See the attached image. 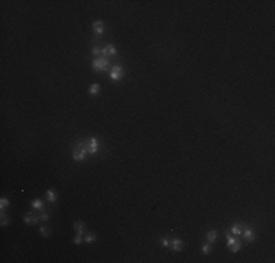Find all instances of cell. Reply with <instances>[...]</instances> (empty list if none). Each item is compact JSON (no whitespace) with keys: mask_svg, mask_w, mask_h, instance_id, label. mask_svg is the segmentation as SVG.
<instances>
[{"mask_svg":"<svg viewBox=\"0 0 275 263\" xmlns=\"http://www.w3.org/2000/svg\"><path fill=\"white\" fill-rule=\"evenodd\" d=\"M40 232H41L43 237H48V228H47V227H41V228H40Z\"/></svg>","mask_w":275,"mask_h":263,"instance_id":"7402d4cb","label":"cell"},{"mask_svg":"<svg viewBox=\"0 0 275 263\" xmlns=\"http://www.w3.org/2000/svg\"><path fill=\"white\" fill-rule=\"evenodd\" d=\"M73 243H75V244H81V243H82V235H81V234H76V237L73 238Z\"/></svg>","mask_w":275,"mask_h":263,"instance_id":"603a6c76","label":"cell"},{"mask_svg":"<svg viewBox=\"0 0 275 263\" xmlns=\"http://www.w3.org/2000/svg\"><path fill=\"white\" fill-rule=\"evenodd\" d=\"M110 77L113 80H120L121 77H123V67H121V66H114V67H111Z\"/></svg>","mask_w":275,"mask_h":263,"instance_id":"3957f363","label":"cell"},{"mask_svg":"<svg viewBox=\"0 0 275 263\" xmlns=\"http://www.w3.org/2000/svg\"><path fill=\"white\" fill-rule=\"evenodd\" d=\"M47 199H48V202H56L57 200V195H56V192L53 189L47 190Z\"/></svg>","mask_w":275,"mask_h":263,"instance_id":"5bb4252c","label":"cell"},{"mask_svg":"<svg viewBox=\"0 0 275 263\" xmlns=\"http://www.w3.org/2000/svg\"><path fill=\"white\" fill-rule=\"evenodd\" d=\"M211 252H212L211 243H206V244H203V246H202V253H203V254H209Z\"/></svg>","mask_w":275,"mask_h":263,"instance_id":"ffe728a7","label":"cell"},{"mask_svg":"<svg viewBox=\"0 0 275 263\" xmlns=\"http://www.w3.org/2000/svg\"><path fill=\"white\" fill-rule=\"evenodd\" d=\"M88 153V141L87 143L84 142H78V145L73 148V153H72V158L75 161H84L85 156Z\"/></svg>","mask_w":275,"mask_h":263,"instance_id":"6da1fadb","label":"cell"},{"mask_svg":"<svg viewBox=\"0 0 275 263\" xmlns=\"http://www.w3.org/2000/svg\"><path fill=\"white\" fill-rule=\"evenodd\" d=\"M91 50H92V54L97 56V57H99V56H101V51H102V47H99V45H94Z\"/></svg>","mask_w":275,"mask_h":263,"instance_id":"ac0fdd59","label":"cell"},{"mask_svg":"<svg viewBox=\"0 0 275 263\" xmlns=\"http://www.w3.org/2000/svg\"><path fill=\"white\" fill-rule=\"evenodd\" d=\"M92 28H94V31H95L97 35H102L104 31H105V25H104L102 21H95L92 23Z\"/></svg>","mask_w":275,"mask_h":263,"instance_id":"5b68a950","label":"cell"},{"mask_svg":"<svg viewBox=\"0 0 275 263\" xmlns=\"http://www.w3.org/2000/svg\"><path fill=\"white\" fill-rule=\"evenodd\" d=\"M48 218H50V216H48V213H41V215H40V219H41V221H48Z\"/></svg>","mask_w":275,"mask_h":263,"instance_id":"cb8c5ba5","label":"cell"},{"mask_svg":"<svg viewBox=\"0 0 275 263\" xmlns=\"http://www.w3.org/2000/svg\"><path fill=\"white\" fill-rule=\"evenodd\" d=\"M170 246H171V249H173L174 252H182L185 243H183V240H180V238H174V240L170 241Z\"/></svg>","mask_w":275,"mask_h":263,"instance_id":"52a82bcc","label":"cell"},{"mask_svg":"<svg viewBox=\"0 0 275 263\" xmlns=\"http://www.w3.org/2000/svg\"><path fill=\"white\" fill-rule=\"evenodd\" d=\"M243 225H244V224H240V222H237V224H234V227H233V228H231V234H234V235H242Z\"/></svg>","mask_w":275,"mask_h":263,"instance_id":"8fae6325","label":"cell"},{"mask_svg":"<svg viewBox=\"0 0 275 263\" xmlns=\"http://www.w3.org/2000/svg\"><path fill=\"white\" fill-rule=\"evenodd\" d=\"M11 205V202H9V199L8 197H2L0 199V206H2V212H5V208H8Z\"/></svg>","mask_w":275,"mask_h":263,"instance_id":"e0dca14e","label":"cell"},{"mask_svg":"<svg viewBox=\"0 0 275 263\" xmlns=\"http://www.w3.org/2000/svg\"><path fill=\"white\" fill-rule=\"evenodd\" d=\"M206 240L208 243H214V241L217 240V231L215 230H211L206 232Z\"/></svg>","mask_w":275,"mask_h":263,"instance_id":"4fadbf2b","label":"cell"},{"mask_svg":"<svg viewBox=\"0 0 275 263\" xmlns=\"http://www.w3.org/2000/svg\"><path fill=\"white\" fill-rule=\"evenodd\" d=\"M161 243H163V246H164V247H170V241L167 240V238H163Z\"/></svg>","mask_w":275,"mask_h":263,"instance_id":"d4e9b609","label":"cell"},{"mask_svg":"<svg viewBox=\"0 0 275 263\" xmlns=\"http://www.w3.org/2000/svg\"><path fill=\"white\" fill-rule=\"evenodd\" d=\"M108 65H110V60L107 57H104V56H99V57H97L92 62V67L95 70H98V72H105L108 69Z\"/></svg>","mask_w":275,"mask_h":263,"instance_id":"7a4b0ae2","label":"cell"},{"mask_svg":"<svg viewBox=\"0 0 275 263\" xmlns=\"http://www.w3.org/2000/svg\"><path fill=\"white\" fill-rule=\"evenodd\" d=\"M116 53H117L116 47H114L113 44H108V45L102 47V51H101V56H104V57H107V59H108V56H116Z\"/></svg>","mask_w":275,"mask_h":263,"instance_id":"277c9868","label":"cell"},{"mask_svg":"<svg viewBox=\"0 0 275 263\" xmlns=\"http://www.w3.org/2000/svg\"><path fill=\"white\" fill-rule=\"evenodd\" d=\"M97 240V235L94 234V232H88L87 235H85V241L87 243H92V241H95Z\"/></svg>","mask_w":275,"mask_h":263,"instance_id":"d6986e66","label":"cell"},{"mask_svg":"<svg viewBox=\"0 0 275 263\" xmlns=\"http://www.w3.org/2000/svg\"><path fill=\"white\" fill-rule=\"evenodd\" d=\"M242 234H243V237H244V240L246 241H255V232H253L250 228H246L244 231H242Z\"/></svg>","mask_w":275,"mask_h":263,"instance_id":"ba28073f","label":"cell"},{"mask_svg":"<svg viewBox=\"0 0 275 263\" xmlns=\"http://www.w3.org/2000/svg\"><path fill=\"white\" fill-rule=\"evenodd\" d=\"M0 224H2V227H5V225L9 224V219H8V216L5 215V212H2V222H0Z\"/></svg>","mask_w":275,"mask_h":263,"instance_id":"44dd1931","label":"cell"},{"mask_svg":"<svg viewBox=\"0 0 275 263\" xmlns=\"http://www.w3.org/2000/svg\"><path fill=\"white\" fill-rule=\"evenodd\" d=\"M73 227H75V230H76L78 234H84V230H85V224L82 222V221H75L73 222Z\"/></svg>","mask_w":275,"mask_h":263,"instance_id":"30bf717a","label":"cell"},{"mask_svg":"<svg viewBox=\"0 0 275 263\" xmlns=\"http://www.w3.org/2000/svg\"><path fill=\"white\" fill-rule=\"evenodd\" d=\"M38 219L40 218H37V216H34L32 213H26L25 216H23V222H26V224H38Z\"/></svg>","mask_w":275,"mask_h":263,"instance_id":"9c48e42d","label":"cell"},{"mask_svg":"<svg viewBox=\"0 0 275 263\" xmlns=\"http://www.w3.org/2000/svg\"><path fill=\"white\" fill-rule=\"evenodd\" d=\"M240 249H242V241H240V240H236V241H234V244H233V246L230 247V250L233 253H237L239 250H240Z\"/></svg>","mask_w":275,"mask_h":263,"instance_id":"9a60e30c","label":"cell"},{"mask_svg":"<svg viewBox=\"0 0 275 263\" xmlns=\"http://www.w3.org/2000/svg\"><path fill=\"white\" fill-rule=\"evenodd\" d=\"M31 206L34 209H40V210H43L44 209V203H43V200L41 199H34L32 202H31Z\"/></svg>","mask_w":275,"mask_h":263,"instance_id":"7c38bea8","label":"cell"},{"mask_svg":"<svg viewBox=\"0 0 275 263\" xmlns=\"http://www.w3.org/2000/svg\"><path fill=\"white\" fill-rule=\"evenodd\" d=\"M98 151V141L95 138L88 139V153H95Z\"/></svg>","mask_w":275,"mask_h":263,"instance_id":"8992f818","label":"cell"},{"mask_svg":"<svg viewBox=\"0 0 275 263\" xmlns=\"http://www.w3.org/2000/svg\"><path fill=\"white\" fill-rule=\"evenodd\" d=\"M99 92V85L98 83H92L89 88V95H97Z\"/></svg>","mask_w":275,"mask_h":263,"instance_id":"2e32d148","label":"cell"}]
</instances>
